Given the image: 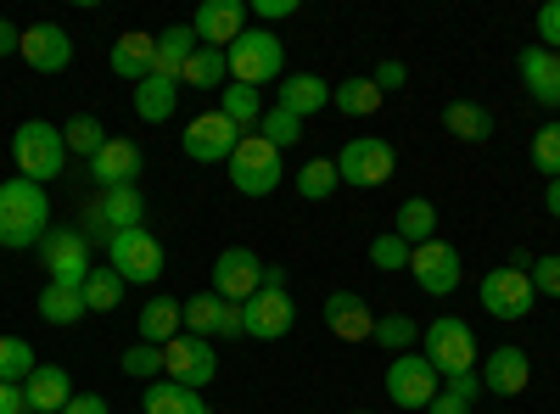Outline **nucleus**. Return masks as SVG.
<instances>
[{"mask_svg": "<svg viewBox=\"0 0 560 414\" xmlns=\"http://www.w3.org/2000/svg\"><path fill=\"white\" fill-rule=\"evenodd\" d=\"M51 197H45V186H34V179H7L0 186V247L7 252H28L39 247L45 236H51Z\"/></svg>", "mask_w": 560, "mask_h": 414, "instance_id": "obj_1", "label": "nucleus"}, {"mask_svg": "<svg viewBox=\"0 0 560 414\" xmlns=\"http://www.w3.org/2000/svg\"><path fill=\"white\" fill-rule=\"evenodd\" d=\"M12 163H18L23 179H34V186H45V179H62V168H68L62 129L45 123V118L18 123V134H12Z\"/></svg>", "mask_w": 560, "mask_h": 414, "instance_id": "obj_2", "label": "nucleus"}, {"mask_svg": "<svg viewBox=\"0 0 560 414\" xmlns=\"http://www.w3.org/2000/svg\"><path fill=\"white\" fill-rule=\"evenodd\" d=\"M224 62H230V84L264 90V84H280V79H287V45H280L269 28H247V34L224 51Z\"/></svg>", "mask_w": 560, "mask_h": 414, "instance_id": "obj_3", "label": "nucleus"}, {"mask_svg": "<svg viewBox=\"0 0 560 414\" xmlns=\"http://www.w3.org/2000/svg\"><path fill=\"white\" fill-rule=\"evenodd\" d=\"M107 269L118 274L124 286H152V281H163L168 252H163V241L152 236L147 224H140V229H118V236L107 241Z\"/></svg>", "mask_w": 560, "mask_h": 414, "instance_id": "obj_4", "label": "nucleus"}, {"mask_svg": "<svg viewBox=\"0 0 560 414\" xmlns=\"http://www.w3.org/2000/svg\"><path fill=\"white\" fill-rule=\"evenodd\" d=\"M420 358H427L443 381H448V376H465V370H477V364H482L471 326H465V319H454V314L432 319V326L420 331Z\"/></svg>", "mask_w": 560, "mask_h": 414, "instance_id": "obj_5", "label": "nucleus"}, {"mask_svg": "<svg viewBox=\"0 0 560 414\" xmlns=\"http://www.w3.org/2000/svg\"><path fill=\"white\" fill-rule=\"evenodd\" d=\"M398 168V152L376 134H353V141L337 152V179L342 186H359V191H382Z\"/></svg>", "mask_w": 560, "mask_h": 414, "instance_id": "obj_6", "label": "nucleus"}, {"mask_svg": "<svg viewBox=\"0 0 560 414\" xmlns=\"http://www.w3.org/2000/svg\"><path fill=\"white\" fill-rule=\"evenodd\" d=\"M230 186L242 197L280 191V146H269L264 134H242V146L230 152Z\"/></svg>", "mask_w": 560, "mask_h": 414, "instance_id": "obj_7", "label": "nucleus"}, {"mask_svg": "<svg viewBox=\"0 0 560 414\" xmlns=\"http://www.w3.org/2000/svg\"><path fill=\"white\" fill-rule=\"evenodd\" d=\"M213 297H224V303H253L258 292H264V258L253 252V247H224L219 258H213V286H208Z\"/></svg>", "mask_w": 560, "mask_h": 414, "instance_id": "obj_8", "label": "nucleus"}, {"mask_svg": "<svg viewBox=\"0 0 560 414\" xmlns=\"http://www.w3.org/2000/svg\"><path fill=\"white\" fill-rule=\"evenodd\" d=\"M39 263L51 274V286H84L90 281V241L84 229H51V236L39 241Z\"/></svg>", "mask_w": 560, "mask_h": 414, "instance_id": "obj_9", "label": "nucleus"}, {"mask_svg": "<svg viewBox=\"0 0 560 414\" xmlns=\"http://www.w3.org/2000/svg\"><path fill=\"white\" fill-rule=\"evenodd\" d=\"M438 392H443V376H438L420 353H398V358L387 364V398H393L398 409H427Z\"/></svg>", "mask_w": 560, "mask_h": 414, "instance_id": "obj_10", "label": "nucleus"}, {"mask_svg": "<svg viewBox=\"0 0 560 414\" xmlns=\"http://www.w3.org/2000/svg\"><path fill=\"white\" fill-rule=\"evenodd\" d=\"M163 376L179 381V387H197V392H202V387L219 376V353H213V342L179 331V336L163 347Z\"/></svg>", "mask_w": 560, "mask_h": 414, "instance_id": "obj_11", "label": "nucleus"}, {"mask_svg": "<svg viewBox=\"0 0 560 414\" xmlns=\"http://www.w3.org/2000/svg\"><path fill=\"white\" fill-rule=\"evenodd\" d=\"M179 146H185V157H191V163H230V152L242 146V129L230 123L224 113H202V118L185 123Z\"/></svg>", "mask_w": 560, "mask_h": 414, "instance_id": "obj_12", "label": "nucleus"}, {"mask_svg": "<svg viewBox=\"0 0 560 414\" xmlns=\"http://www.w3.org/2000/svg\"><path fill=\"white\" fill-rule=\"evenodd\" d=\"M477 297H482V308H488L493 319H527L533 303H538V292H533V281H527L522 269H488L482 286H477Z\"/></svg>", "mask_w": 560, "mask_h": 414, "instance_id": "obj_13", "label": "nucleus"}, {"mask_svg": "<svg viewBox=\"0 0 560 414\" xmlns=\"http://www.w3.org/2000/svg\"><path fill=\"white\" fill-rule=\"evenodd\" d=\"M292 326H298L292 292H275V286H264L253 303H242V336H253V342H280Z\"/></svg>", "mask_w": 560, "mask_h": 414, "instance_id": "obj_14", "label": "nucleus"}, {"mask_svg": "<svg viewBox=\"0 0 560 414\" xmlns=\"http://www.w3.org/2000/svg\"><path fill=\"white\" fill-rule=\"evenodd\" d=\"M179 319H185V336H242V308L236 303H224L213 292H197V297H185L179 303Z\"/></svg>", "mask_w": 560, "mask_h": 414, "instance_id": "obj_15", "label": "nucleus"}, {"mask_svg": "<svg viewBox=\"0 0 560 414\" xmlns=\"http://www.w3.org/2000/svg\"><path fill=\"white\" fill-rule=\"evenodd\" d=\"M409 274H415V286L427 292V297H448L459 286V247H448V241L415 247L409 252Z\"/></svg>", "mask_w": 560, "mask_h": 414, "instance_id": "obj_16", "label": "nucleus"}, {"mask_svg": "<svg viewBox=\"0 0 560 414\" xmlns=\"http://www.w3.org/2000/svg\"><path fill=\"white\" fill-rule=\"evenodd\" d=\"M477 376H482V392L522 398V392H527V381H533V358H527V347H510V342H499V347L477 364Z\"/></svg>", "mask_w": 560, "mask_h": 414, "instance_id": "obj_17", "label": "nucleus"}, {"mask_svg": "<svg viewBox=\"0 0 560 414\" xmlns=\"http://www.w3.org/2000/svg\"><path fill=\"white\" fill-rule=\"evenodd\" d=\"M197 45H213V51H230L242 34H247V7L242 0H202L197 17H191Z\"/></svg>", "mask_w": 560, "mask_h": 414, "instance_id": "obj_18", "label": "nucleus"}, {"mask_svg": "<svg viewBox=\"0 0 560 414\" xmlns=\"http://www.w3.org/2000/svg\"><path fill=\"white\" fill-rule=\"evenodd\" d=\"M34 73H62L73 62V39L62 23H28L23 28V51H18Z\"/></svg>", "mask_w": 560, "mask_h": 414, "instance_id": "obj_19", "label": "nucleus"}, {"mask_svg": "<svg viewBox=\"0 0 560 414\" xmlns=\"http://www.w3.org/2000/svg\"><path fill=\"white\" fill-rule=\"evenodd\" d=\"M325 331L337 342H370L376 336V314H370V303L359 292H331L325 297Z\"/></svg>", "mask_w": 560, "mask_h": 414, "instance_id": "obj_20", "label": "nucleus"}, {"mask_svg": "<svg viewBox=\"0 0 560 414\" xmlns=\"http://www.w3.org/2000/svg\"><path fill=\"white\" fill-rule=\"evenodd\" d=\"M140 168H147V163H140V146H135V141H124V134H113V141H107L96 157H90V179H96L102 191L135 186Z\"/></svg>", "mask_w": 560, "mask_h": 414, "instance_id": "obj_21", "label": "nucleus"}, {"mask_svg": "<svg viewBox=\"0 0 560 414\" xmlns=\"http://www.w3.org/2000/svg\"><path fill=\"white\" fill-rule=\"evenodd\" d=\"M516 73L527 84V96L538 107H560V51H544V45H527L516 57Z\"/></svg>", "mask_w": 560, "mask_h": 414, "instance_id": "obj_22", "label": "nucleus"}, {"mask_svg": "<svg viewBox=\"0 0 560 414\" xmlns=\"http://www.w3.org/2000/svg\"><path fill=\"white\" fill-rule=\"evenodd\" d=\"M23 398H28V414H62L73 403V376L62 364H39V370L23 381Z\"/></svg>", "mask_w": 560, "mask_h": 414, "instance_id": "obj_23", "label": "nucleus"}, {"mask_svg": "<svg viewBox=\"0 0 560 414\" xmlns=\"http://www.w3.org/2000/svg\"><path fill=\"white\" fill-rule=\"evenodd\" d=\"M152 57H158V34H118L113 39V73L129 84H147L152 79Z\"/></svg>", "mask_w": 560, "mask_h": 414, "instance_id": "obj_24", "label": "nucleus"}, {"mask_svg": "<svg viewBox=\"0 0 560 414\" xmlns=\"http://www.w3.org/2000/svg\"><path fill=\"white\" fill-rule=\"evenodd\" d=\"M135 331H140V342H152V347H168L179 331H185V319H179V303L174 297H147V308L135 314Z\"/></svg>", "mask_w": 560, "mask_h": 414, "instance_id": "obj_25", "label": "nucleus"}, {"mask_svg": "<svg viewBox=\"0 0 560 414\" xmlns=\"http://www.w3.org/2000/svg\"><path fill=\"white\" fill-rule=\"evenodd\" d=\"M140 409H147V414H213V403L197 387H179V381H147Z\"/></svg>", "mask_w": 560, "mask_h": 414, "instance_id": "obj_26", "label": "nucleus"}, {"mask_svg": "<svg viewBox=\"0 0 560 414\" xmlns=\"http://www.w3.org/2000/svg\"><path fill=\"white\" fill-rule=\"evenodd\" d=\"M325 102H331V84H325L319 73H287V79H280V102L275 107H287L292 118H308Z\"/></svg>", "mask_w": 560, "mask_h": 414, "instance_id": "obj_27", "label": "nucleus"}, {"mask_svg": "<svg viewBox=\"0 0 560 414\" xmlns=\"http://www.w3.org/2000/svg\"><path fill=\"white\" fill-rule=\"evenodd\" d=\"M393 236L415 252V247H427V241H438V202H427V197H409L404 208H398V218H393Z\"/></svg>", "mask_w": 560, "mask_h": 414, "instance_id": "obj_28", "label": "nucleus"}, {"mask_svg": "<svg viewBox=\"0 0 560 414\" xmlns=\"http://www.w3.org/2000/svg\"><path fill=\"white\" fill-rule=\"evenodd\" d=\"M96 213H102V224L113 229H140L147 224V197H140V186H118V191H102V202H96Z\"/></svg>", "mask_w": 560, "mask_h": 414, "instance_id": "obj_29", "label": "nucleus"}, {"mask_svg": "<svg viewBox=\"0 0 560 414\" xmlns=\"http://www.w3.org/2000/svg\"><path fill=\"white\" fill-rule=\"evenodd\" d=\"M179 107V79H147V84H135V118L140 123H168Z\"/></svg>", "mask_w": 560, "mask_h": 414, "instance_id": "obj_30", "label": "nucleus"}, {"mask_svg": "<svg viewBox=\"0 0 560 414\" xmlns=\"http://www.w3.org/2000/svg\"><path fill=\"white\" fill-rule=\"evenodd\" d=\"M191 51H197V34H191V23H174V28H163V34H158L152 73H158V79H179V68L191 62Z\"/></svg>", "mask_w": 560, "mask_h": 414, "instance_id": "obj_31", "label": "nucleus"}, {"mask_svg": "<svg viewBox=\"0 0 560 414\" xmlns=\"http://www.w3.org/2000/svg\"><path fill=\"white\" fill-rule=\"evenodd\" d=\"M443 129L454 134V141H465V146H482L493 134V113L477 107V102H448L443 107Z\"/></svg>", "mask_w": 560, "mask_h": 414, "instance_id": "obj_32", "label": "nucleus"}, {"mask_svg": "<svg viewBox=\"0 0 560 414\" xmlns=\"http://www.w3.org/2000/svg\"><path fill=\"white\" fill-rule=\"evenodd\" d=\"M219 113L247 134V129H258V123H264V113H269V107H264V96H258L253 84H224V90H219Z\"/></svg>", "mask_w": 560, "mask_h": 414, "instance_id": "obj_33", "label": "nucleus"}, {"mask_svg": "<svg viewBox=\"0 0 560 414\" xmlns=\"http://www.w3.org/2000/svg\"><path fill=\"white\" fill-rule=\"evenodd\" d=\"M90 308H84V292L79 286H51V281H45V292H39V319H45V326H79V319H84Z\"/></svg>", "mask_w": 560, "mask_h": 414, "instance_id": "obj_34", "label": "nucleus"}, {"mask_svg": "<svg viewBox=\"0 0 560 414\" xmlns=\"http://www.w3.org/2000/svg\"><path fill=\"white\" fill-rule=\"evenodd\" d=\"M224 79H230V62H224V51H213V45H197L191 62L179 68V90H219Z\"/></svg>", "mask_w": 560, "mask_h": 414, "instance_id": "obj_35", "label": "nucleus"}, {"mask_svg": "<svg viewBox=\"0 0 560 414\" xmlns=\"http://www.w3.org/2000/svg\"><path fill=\"white\" fill-rule=\"evenodd\" d=\"M331 107L342 118H370V113H382V90H376V79H342V84H331Z\"/></svg>", "mask_w": 560, "mask_h": 414, "instance_id": "obj_36", "label": "nucleus"}, {"mask_svg": "<svg viewBox=\"0 0 560 414\" xmlns=\"http://www.w3.org/2000/svg\"><path fill=\"white\" fill-rule=\"evenodd\" d=\"M62 141H68V157H73V152H79V157H96V152L113 141V134L102 129L96 113H73V118L62 123Z\"/></svg>", "mask_w": 560, "mask_h": 414, "instance_id": "obj_37", "label": "nucleus"}, {"mask_svg": "<svg viewBox=\"0 0 560 414\" xmlns=\"http://www.w3.org/2000/svg\"><path fill=\"white\" fill-rule=\"evenodd\" d=\"M337 186H342V179H337V157H314V163L298 168V197L303 202H325Z\"/></svg>", "mask_w": 560, "mask_h": 414, "instance_id": "obj_38", "label": "nucleus"}, {"mask_svg": "<svg viewBox=\"0 0 560 414\" xmlns=\"http://www.w3.org/2000/svg\"><path fill=\"white\" fill-rule=\"evenodd\" d=\"M34 370H39L34 347H28L23 336H0V381H7V387H23Z\"/></svg>", "mask_w": 560, "mask_h": 414, "instance_id": "obj_39", "label": "nucleus"}, {"mask_svg": "<svg viewBox=\"0 0 560 414\" xmlns=\"http://www.w3.org/2000/svg\"><path fill=\"white\" fill-rule=\"evenodd\" d=\"M79 292H84V308H90V314H113V308L124 303V292H129V286L118 281L113 269H90V281H84Z\"/></svg>", "mask_w": 560, "mask_h": 414, "instance_id": "obj_40", "label": "nucleus"}, {"mask_svg": "<svg viewBox=\"0 0 560 414\" xmlns=\"http://www.w3.org/2000/svg\"><path fill=\"white\" fill-rule=\"evenodd\" d=\"M415 319L409 314H382L376 319V336H370V342H376V347H387V353H415Z\"/></svg>", "mask_w": 560, "mask_h": 414, "instance_id": "obj_41", "label": "nucleus"}, {"mask_svg": "<svg viewBox=\"0 0 560 414\" xmlns=\"http://www.w3.org/2000/svg\"><path fill=\"white\" fill-rule=\"evenodd\" d=\"M258 134H264L269 146H280V152H292V146L303 141V118H292L287 107H269V113H264V123H258Z\"/></svg>", "mask_w": 560, "mask_h": 414, "instance_id": "obj_42", "label": "nucleus"}, {"mask_svg": "<svg viewBox=\"0 0 560 414\" xmlns=\"http://www.w3.org/2000/svg\"><path fill=\"white\" fill-rule=\"evenodd\" d=\"M527 157H533V168H538L544 179H560V123L533 129V146H527Z\"/></svg>", "mask_w": 560, "mask_h": 414, "instance_id": "obj_43", "label": "nucleus"}, {"mask_svg": "<svg viewBox=\"0 0 560 414\" xmlns=\"http://www.w3.org/2000/svg\"><path fill=\"white\" fill-rule=\"evenodd\" d=\"M124 376H135V381H152V376H163V347H152V342H135L124 358Z\"/></svg>", "mask_w": 560, "mask_h": 414, "instance_id": "obj_44", "label": "nucleus"}, {"mask_svg": "<svg viewBox=\"0 0 560 414\" xmlns=\"http://www.w3.org/2000/svg\"><path fill=\"white\" fill-rule=\"evenodd\" d=\"M527 281H533V292H538V297H560V252H544V258H533Z\"/></svg>", "mask_w": 560, "mask_h": 414, "instance_id": "obj_45", "label": "nucleus"}, {"mask_svg": "<svg viewBox=\"0 0 560 414\" xmlns=\"http://www.w3.org/2000/svg\"><path fill=\"white\" fill-rule=\"evenodd\" d=\"M370 263H376V269H409V247L393 236V229H387V236H376V241H370Z\"/></svg>", "mask_w": 560, "mask_h": 414, "instance_id": "obj_46", "label": "nucleus"}, {"mask_svg": "<svg viewBox=\"0 0 560 414\" xmlns=\"http://www.w3.org/2000/svg\"><path fill=\"white\" fill-rule=\"evenodd\" d=\"M538 39H544V51H560V0L538 7Z\"/></svg>", "mask_w": 560, "mask_h": 414, "instance_id": "obj_47", "label": "nucleus"}, {"mask_svg": "<svg viewBox=\"0 0 560 414\" xmlns=\"http://www.w3.org/2000/svg\"><path fill=\"white\" fill-rule=\"evenodd\" d=\"M62 414H113V403H107L102 392H73V403H68Z\"/></svg>", "mask_w": 560, "mask_h": 414, "instance_id": "obj_48", "label": "nucleus"}, {"mask_svg": "<svg viewBox=\"0 0 560 414\" xmlns=\"http://www.w3.org/2000/svg\"><path fill=\"white\" fill-rule=\"evenodd\" d=\"M370 79H376V90H382V96H387V90H398V84L409 79V68H404V62H382V68L370 73Z\"/></svg>", "mask_w": 560, "mask_h": 414, "instance_id": "obj_49", "label": "nucleus"}, {"mask_svg": "<svg viewBox=\"0 0 560 414\" xmlns=\"http://www.w3.org/2000/svg\"><path fill=\"white\" fill-rule=\"evenodd\" d=\"M443 387H448V392H454V398H465V403H471V398H477V392H482V376H477V370H465V376H448V381H443Z\"/></svg>", "mask_w": 560, "mask_h": 414, "instance_id": "obj_50", "label": "nucleus"}, {"mask_svg": "<svg viewBox=\"0 0 560 414\" xmlns=\"http://www.w3.org/2000/svg\"><path fill=\"white\" fill-rule=\"evenodd\" d=\"M427 414H471V403H465V398H454V392L443 387V392L427 403Z\"/></svg>", "mask_w": 560, "mask_h": 414, "instance_id": "obj_51", "label": "nucleus"}, {"mask_svg": "<svg viewBox=\"0 0 560 414\" xmlns=\"http://www.w3.org/2000/svg\"><path fill=\"white\" fill-rule=\"evenodd\" d=\"M253 12L275 23V17H292V12H298V0H253Z\"/></svg>", "mask_w": 560, "mask_h": 414, "instance_id": "obj_52", "label": "nucleus"}, {"mask_svg": "<svg viewBox=\"0 0 560 414\" xmlns=\"http://www.w3.org/2000/svg\"><path fill=\"white\" fill-rule=\"evenodd\" d=\"M12 51H23V28L12 17H0V57H12Z\"/></svg>", "mask_w": 560, "mask_h": 414, "instance_id": "obj_53", "label": "nucleus"}, {"mask_svg": "<svg viewBox=\"0 0 560 414\" xmlns=\"http://www.w3.org/2000/svg\"><path fill=\"white\" fill-rule=\"evenodd\" d=\"M0 414H28V398H23V387H7V381H0Z\"/></svg>", "mask_w": 560, "mask_h": 414, "instance_id": "obj_54", "label": "nucleus"}, {"mask_svg": "<svg viewBox=\"0 0 560 414\" xmlns=\"http://www.w3.org/2000/svg\"><path fill=\"white\" fill-rule=\"evenodd\" d=\"M544 208H549V218H560V179H549V186H544Z\"/></svg>", "mask_w": 560, "mask_h": 414, "instance_id": "obj_55", "label": "nucleus"}, {"mask_svg": "<svg viewBox=\"0 0 560 414\" xmlns=\"http://www.w3.org/2000/svg\"><path fill=\"white\" fill-rule=\"evenodd\" d=\"M504 269H522V274H527V269H533V252H527V247H516V252H510V263H504Z\"/></svg>", "mask_w": 560, "mask_h": 414, "instance_id": "obj_56", "label": "nucleus"}, {"mask_svg": "<svg viewBox=\"0 0 560 414\" xmlns=\"http://www.w3.org/2000/svg\"><path fill=\"white\" fill-rule=\"evenodd\" d=\"M353 414H370V409H353Z\"/></svg>", "mask_w": 560, "mask_h": 414, "instance_id": "obj_57", "label": "nucleus"}]
</instances>
